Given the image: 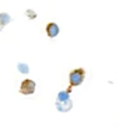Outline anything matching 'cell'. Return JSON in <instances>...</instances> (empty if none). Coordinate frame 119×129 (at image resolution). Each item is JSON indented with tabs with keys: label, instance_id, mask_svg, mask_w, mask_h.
I'll use <instances>...</instances> for the list:
<instances>
[{
	"label": "cell",
	"instance_id": "6da1fadb",
	"mask_svg": "<svg viewBox=\"0 0 119 129\" xmlns=\"http://www.w3.org/2000/svg\"><path fill=\"white\" fill-rule=\"evenodd\" d=\"M84 73L83 69H74V70L70 72V76H69V80H70V88L76 87V86H80L81 83L84 81Z\"/></svg>",
	"mask_w": 119,
	"mask_h": 129
},
{
	"label": "cell",
	"instance_id": "7a4b0ae2",
	"mask_svg": "<svg viewBox=\"0 0 119 129\" xmlns=\"http://www.w3.org/2000/svg\"><path fill=\"white\" fill-rule=\"evenodd\" d=\"M35 88H36V83L31 79H25L23 80L21 86H20V93L24 94V95H31V94L35 93Z\"/></svg>",
	"mask_w": 119,
	"mask_h": 129
},
{
	"label": "cell",
	"instance_id": "3957f363",
	"mask_svg": "<svg viewBox=\"0 0 119 129\" xmlns=\"http://www.w3.org/2000/svg\"><path fill=\"white\" fill-rule=\"evenodd\" d=\"M59 32H60V28L56 23H49L46 25V34H48L49 38H55V37L59 35Z\"/></svg>",
	"mask_w": 119,
	"mask_h": 129
},
{
	"label": "cell",
	"instance_id": "277c9868",
	"mask_svg": "<svg viewBox=\"0 0 119 129\" xmlns=\"http://www.w3.org/2000/svg\"><path fill=\"white\" fill-rule=\"evenodd\" d=\"M73 107V101L67 100V101H63V103H56V110L60 111V112H67V111L71 110Z\"/></svg>",
	"mask_w": 119,
	"mask_h": 129
},
{
	"label": "cell",
	"instance_id": "5b68a950",
	"mask_svg": "<svg viewBox=\"0 0 119 129\" xmlns=\"http://www.w3.org/2000/svg\"><path fill=\"white\" fill-rule=\"evenodd\" d=\"M10 21H11V17H10L7 13H2V14H0V27H2V28H3L4 25H7Z\"/></svg>",
	"mask_w": 119,
	"mask_h": 129
},
{
	"label": "cell",
	"instance_id": "8992f818",
	"mask_svg": "<svg viewBox=\"0 0 119 129\" xmlns=\"http://www.w3.org/2000/svg\"><path fill=\"white\" fill-rule=\"evenodd\" d=\"M70 100V94L67 91H60L58 94V103H63V101H67Z\"/></svg>",
	"mask_w": 119,
	"mask_h": 129
},
{
	"label": "cell",
	"instance_id": "52a82bcc",
	"mask_svg": "<svg viewBox=\"0 0 119 129\" xmlns=\"http://www.w3.org/2000/svg\"><path fill=\"white\" fill-rule=\"evenodd\" d=\"M17 69H18L20 73H24V74H27L29 72L28 64H25V63H18V64H17Z\"/></svg>",
	"mask_w": 119,
	"mask_h": 129
},
{
	"label": "cell",
	"instance_id": "ba28073f",
	"mask_svg": "<svg viewBox=\"0 0 119 129\" xmlns=\"http://www.w3.org/2000/svg\"><path fill=\"white\" fill-rule=\"evenodd\" d=\"M27 16L29 17V18H36V13L35 11H32V10H27Z\"/></svg>",
	"mask_w": 119,
	"mask_h": 129
}]
</instances>
